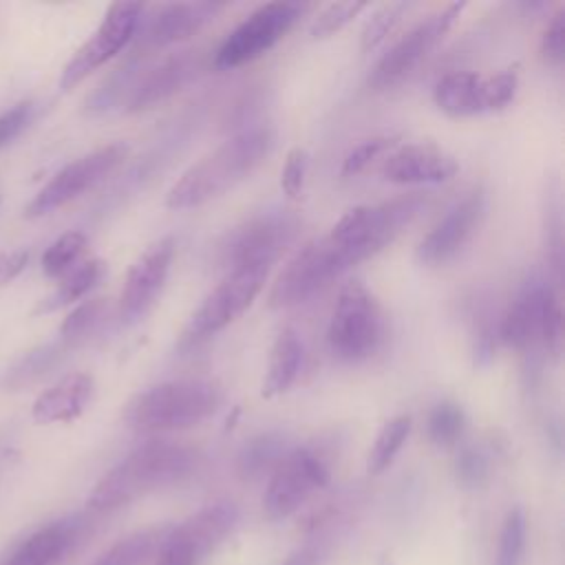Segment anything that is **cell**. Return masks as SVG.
I'll return each instance as SVG.
<instances>
[{
    "label": "cell",
    "mask_w": 565,
    "mask_h": 565,
    "mask_svg": "<svg viewBox=\"0 0 565 565\" xmlns=\"http://www.w3.org/2000/svg\"><path fill=\"white\" fill-rule=\"evenodd\" d=\"M274 139L269 126H249L234 132L183 170L166 194V207L188 210L223 196L265 161Z\"/></svg>",
    "instance_id": "1"
},
{
    "label": "cell",
    "mask_w": 565,
    "mask_h": 565,
    "mask_svg": "<svg viewBox=\"0 0 565 565\" xmlns=\"http://www.w3.org/2000/svg\"><path fill=\"white\" fill-rule=\"evenodd\" d=\"M199 463L201 452L194 446L172 439H150L95 483L88 505L97 512L117 510L137 497L188 479Z\"/></svg>",
    "instance_id": "2"
},
{
    "label": "cell",
    "mask_w": 565,
    "mask_h": 565,
    "mask_svg": "<svg viewBox=\"0 0 565 565\" xmlns=\"http://www.w3.org/2000/svg\"><path fill=\"white\" fill-rule=\"evenodd\" d=\"M223 397V386L212 377H177L135 395L124 419L139 433L183 430L212 417Z\"/></svg>",
    "instance_id": "3"
},
{
    "label": "cell",
    "mask_w": 565,
    "mask_h": 565,
    "mask_svg": "<svg viewBox=\"0 0 565 565\" xmlns=\"http://www.w3.org/2000/svg\"><path fill=\"white\" fill-rule=\"evenodd\" d=\"M386 340V316L375 294L360 280H349L333 305L327 347L340 362H364Z\"/></svg>",
    "instance_id": "4"
},
{
    "label": "cell",
    "mask_w": 565,
    "mask_h": 565,
    "mask_svg": "<svg viewBox=\"0 0 565 565\" xmlns=\"http://www.w3.org/2000/svg\"><path fill=\"white\" fill-rule=\"evenodd\" d=\"M499 338L516 351L541 344L547 353L558 355L563 342V309L556 289L543 276L532 274L523 280L501 318Z\"/></svg>",
    "instance_id": "5"
},
{
    "label": "cell",
    "mask_w": 565,
    "mask_h": 565,
    "mask_svg": "<svg viewBox=\"0 0 565 565\" xmlns=\"http://www.w3.org/2000/svg\"><path fill=\"white\" fill-rule=\"evenodd\" d=\"M355 260L342 249L329 234L307 241L298 252L282 265L280 274L269 289V307L287 309L307 302L342 274H347Z\"/></svg>",
    "instance_id": "6"
},
{
    "label": "cell",
    "mask_w": 565,
    "mask_h": 565,
    "mask_svg": "<svg viewBox=\"0 0 565 565\" xmlns=\"http://www.w3.org/2000/svg\"><path fill=\"white\" fill-rule=\"evenodd\" d=\"M424 203V196L408 194L384 203L355 205L335 221L329 236L347 249L358 265L386 247L408 223H413Z\"/></svg>",
    "instance_id": "7"
},
{
    "label": "cell",
    "mask_w": 565,
    "mask_h": 565,
    "mask_svg": "<svg viewBox=\"0 0 565 565\" xmlns=\"http://www.w3.org/2000/svg\"><path fill=\"white\" fill-rule=\"evenodd\" d=\"M269 269L271 267L263 265L227 269L223 280L203 298V302L190 316L181 335V344L194 347L232 324L260 294Z\"/></svg>",
    "instance_id": "8"
},
{
    "label": "cell",
    "mask_w": 565,
    "mask_h": 565,
    "mask_svg": "<svg viewBox=\"0 0 565 565\" xmlns=\"http://www.w3.org/2000/svg\"><path fill=\"white\" fill-rule=\"evenodd\" d=\"M331 479L329 459L316 446H294L267 477L263 512L280 521L300 510Z\"/></svg>",
    "instance_id": "9"
},
{
    "label": "cell",
    "mask_w": 565,
    "mask_h": 565,
    "mask_svg": "<svg viewBox=\"0 0 565 565\" xmlns=\"http://www.w3.org/2000/svg\"><path fill=\"white\" fill-rule=\"evenodd\" d=\"M463 2H450L439 7L437 11L422 18L413 24L399 40H395L373 64L369 73V88L386 90L408 77L446 38L459 13L463 11Z\"/></svg>",
    "instance_id": "10"
},
{
    "label": "cell",
    "mask_w": 565,
    "mask_h": 565,
    "mask_svg": "<svg viewBox=\"0 0 565 565\" xmlns=\"http://www.w3.org/2000/svg\"><path fill=\"white\" fill-rule=\"evenodd\" d=\"M298 2H265L243 18L214 51L216 68H236L249 64L276 46L296 20L307 11Z\"/></svg>",
    "instance_id": "11"
},
{
    "label": "cell",
    "mask_w": 565,
    "mask_h": 565,
    "mask_svg": "<svg viewBox=\"0 0 565 565\" xmlns=\"http://www.w3.org/2000/svg\"><path fill=\"white\" fill-rule=\"evenodd\" d=\"M300 225V218L289 210H271L247 218L227 234L221 247L225 269L245 265L271 267L296 241Z\"/></svg>",
    "instance_id": "12"
},
{
    "label": "cell",
    "mask_w": 565,
    "mask_h": 565,
    "mask_svg": "<svg viewBox=\"0 0 565 565\" xmlns=\"http://www.w3.org/2000/svg\"><path fill=\"white\" fill-rule=\"evenodd\" d=\"M519 75L512 68L499 73L452 71L441 75L433 86V102L452 117H472L494 113L514 102Z\"/></svg>",
    "instance_id": "13"
},
{
    "label": "cell",
    "mask_w": 565,
    "mask_h": 565,
    "mask_svg": "<svg viewBox=\"0 0 565 565\" xmlns=\"http://www.w3.org/2000/svg\"><path fill=\"white\" fill-rule=\"evenodd\" d=\"M126 154H128V146L121 141H115L66 163L33 196V201L26 207V216H44L75 201L77 196L95 188L99 181H104L126 159Z\"/></svg>",
    "instance_id": "14"
},
{
    "label": "cell",
    "mask_w": 565,
    "mask_h": 565,
    "mask_svg": "<svg viewBox=\"0 0 565 565\" xmlns=\"http://www.w3.org/2000/svg\"><path fill=\"white\" fill-rule=\"evenodd\" d=\"M141 2H115L106 9L102 24L95 33L77 49V53L68 60L62 71L60 86L64 90L79 84L93 71L113 60L137 33V26L143 15Z\"/></svg>",
    "instance_id": "15"
},
{
    "label": "cell",
    "mask_w": 565,
    "mask_h": 565,
    "mask_svg": "<svg viewBox=\"0 0 565 565\" xmlns=\"http://www.w3.org/2000/svg\"><path fill=\"white\" fill-rule=\"evenodd\" d=\"M486 216V192L483 188H472L457 203H452L446 214L428 230V234L417 245V260L428 267H439L450 263L479 232Z\"/></svg>",
    "instance_id": "16"
},
{
    "label": "cell",
    "mask_w": 565,
    "mask_h": 565,
    "mask_svg": "<svg viewBox=\"0 0 565 565\" xmlns=\"http://www.w3.org/2000/svg\"><path fill=\"white\" fill-rule=\"evenodd\" d=\"M174 247V236H161L130 265L119 294V318L124 324L139 322L157 302L170 274Z\"/></svg>",
    "instance_id": "17"
},
{
    "label": "cell",
    "mask_w": 565,
    "mask_h": 565,
    "mask_svg": "<svg viewBox=\"0 0 565 565\" xmlns=\"http://www.w3.org/2000/svg\"><path fill=\"white\" fill-rule=\"evenodd\" d=\"M201 68V57L196 51L185 49L170 53L161 60H157L150 66H139L137 75L132 77L126 97L121 106L128 113H139L146 108H152L166 99H170L174 93H179L185 84L194 79V75Z\"/></svg>",
    "instance_id": "18"
},
{
    "label": "cell",
    "mask_w": 565,
    "mask_h": 565,
    "mask_svg": "<svg viewBox=\"0 0 565 565\" xmlns=\"http://www.w3.org/2000/svg\"><path fill=\"white\" fill-rule=\"evenodd\" d=\"M225 4L218 2H170L157 7L148 18L141 15L135 53H150L170 44H177L194 35L205 22H210Z\"/></svg>",
    "instance_id": "19"
},
{
    "label": "cell",
    "mask_w": 565,
    "mask_h": 565,
    "mask_svg": "<svg viewBox=\"0 0 565 565\" xmlns=\"http://www.w3.org/2000/svg\"><path fill=\"white\" fill-rule=\"evenodd\" d=\"M382 179L397 185L444 183L459 172V161L435 143H406L382 159Z\"/></svg>",
    "instance_id": "20"
},
{
    "label": "cell",
    "mask_w": 565,
    "mask_h": 565,
    "mask_svg": "<svg viewBox=\"0 0 565 565\" xmlns=\"http://www.w3.org/2000/svg\"><path fill=\"white\" fill-rule=\"evenodd\" d=\"M86 521L64 516L29 534L0 565H57L68 550L82 539Z\"/></svg>",
    "instance_id": "21"
},
{
    "label": "cell",
    "mask_w": 565,
    "mask_h": 565,
    "mask_svg": "<svg viewBox=\"0 0 565 565\" xmlns=\"http://www.w3.org/2000/svg\"><path fill=\"white\" fill-rule=\"evenodd\" d=\"M241 512L232 501H214L183 523L172 525V534L192 552L201 563L210 552H214L236 527Z\"/></svg>",
    "instance_id": "22"
},
{
    "label": "cell",
    "mask_w": 565,
    "mask_h": 565,
    "mask_svg": "<svg viewBox=\"0 0 565 565\" xmlns=\"http://www.w3.org/2000/svg\"><path fill=\"white\" fill-rule=\"evenodd\" d=\"M93 377L88 373L75 371L57 380L44 393L38 395L33 402V419L40 424H55V422H73L84 413L93 397Z\"/></svg>",
    "instance_id": "23"
},
{
    "label": "cell",
    "mask_w": 565,
    "mask_h": 565,
    "mask_svg": "<svg viewBox=\"0 0 565 565\" xmlns=\"http://www.w3.org/2000/svg\"><path fill=\"white\" fill-rule=\"evenodd\" d=\"M302 366V340L296 329L285 327L269 351L267 373L263 380V397H276L294 386Z\"/></svg>",
    "instance_id": "24"
},
{
    "label": "cell",
    "mask_w": 565,
    "mask_h": 565,
    "mask_svg": "<svg viewBox=\"0 0 565 565\" xmlns=\"http://www.w3.org/2000/svg\"><path fill=\"white\" fill-rule=\"evenodd\" d=\"M287 437L280 433H263L243 444L236 455V472L243 481H258L269 477L280 459L289 452Z\"/></svg>",
    "instance_id": "25"
},
{
    "label": "cell",
    "mask_w": 565,
    "mask_h": 565,
    "mask_svg": "<svg viewBox=\"0 0 565 565\" xmlns=\"http://www.w3.org/2000/svg\"><path fill=\"white\" fill-rule=\"evenodd\" d=\"M170 525L137 530L117 543H113L93 565H143L154 552H159Z\"/></svg>",
    "instance_id": "26"
},
{
    "label": "cell",
    "mask_w": 565,
    "mask_h": 565,
    "mask_svg": "<svg viewBox=\"0 0 565 565\" xmlns=\"http://www.w3.org/2000/svg\"><path fill=\"white\" fill-rule=\"evenodd\" d=\"M104 271H106V263L102 258L82 260L79 265H75L71 271L62 276L55 291L42 300L38 311H55L64 305H71L84 298L93 287L99 285V280L104 278Z\"/></svg>",
    "instance_id": "27"
},
{
    "label": "cell",
    "mask_w": 565,
    "mask_h": 565,
    "mask_svg": "<svg viewBox=\"0 0 565 565\" xmlns=\"http://www.w3.org/2000/svg\"><path fill=\"white\" fill-rule=\"evenodd\" d=\"M68 347H64L60 340L38 347L33 351H29L26 355H22L2 377V386L9 391H18L24 388L33 382H38L40 377H44L53 366H57V362L62 360L64 351Z\"/></svg>",
    "instance_id": "28"
},
{
    "label": "cell",
    "mask_w": 565,
    "mask_h": 565,
    "mask_svg": "<svg viewBox=\"0 0 565 565\" xmlns=\"http://www.w3.org/2000/svg\"><path fill=\"white\" fill-rule=\"evenodd\" d=\"M411 417L408 415H395L388 422L382 424L380 433L375 435V441L366 457V470L369 475H382L388 470V466L395 461L397 452L406 444L411 435Z\"/></svg>",
    "instance_id": "29"
},
{
    "label": "cell",
    "mask_w": 565,
    "mask_h": 565,
    "mask_svg": "<svg viewBox=\"0 0 565 565\" xmlns=\"http://www.w3.org/2000/svg\"><path fill=\"white\" fill-rule=\"evenodd\" d=\"M88 249V238L84 232H66L60 238H55L46 252L42 254V269L46 276H64L75 265L84 260V254Z\"/></svg>",
    "instance_id": "30"
},
{
    "label": "cell",
    "mask_w": 565,
    "mask_h": 565,
    "mask_svg": "<svg viewBox=\"0 0 565 565\" xmlns=\"http://www.w3.org/2000/svg\"><path fill=\"white\" fill-rule=\"evenodd\" d=\"M466 428L463 408L455 402H439L430 408L426 419V435L439 448L455 446Z\"/></svg>",
    "instance_id": "31"
},
{
    "label": "cell",
    "mask_w": 565,
    "mask_h": 565,
    "mask_svg": "<svg viewBox=\"0 0 565 565\" xmlns=\"http://www.w3.org/2000/svg\"><path fill=\"white\" fill-rule=\"evenodd\" d=\"M106 307L108 305L104 298H93L75 307L60 327V342L64 347H75L84 342L102 324L106 316Z\"/></svg>",
    "instance_id": "32"
},
{
    "label": "cell",
    "mask_w": 565,
    "mask_h": 565,
    "mask_svg": "<svg viewBox=\"0 0 565 565\" xmlns=\"http://www.w3.org/2000/svg\"><path fill=\"white\" fill-rule=\"evenodd\" d=\"M523 550H525V516L521 508H510L501 523L494 565H521Z\"/></svg>",
    "instance_id": "33"
},
{
    "label": "cell",
    "mask_w": 565,
    "mask_h": 565,
    "mask_svg": "<svg viewBox=\"0 0 565 565\" xmlns=\"http://www.w3.org/2000/svg\"><path fill=\"white\" fill-rule=\"evenodd\" d=\"M397 141L399 139L395 135H375L360 141L344 154L342 174L351 177V174L364 172L371 163H375L377 159H384L393 148H397Z\"/></svg>",
    "instance_id": "34"
},
{
    "label": "cell",
    "mask_w": 565,
    "mask_h": 565,
    "mask_svg": "<svg viewBox=\"0 0 565 565\" xmlns=\"http://www.w3.org/2000/svg\"><path fill=\"white\" fill-rule=\"evenodd\" d=\"M404 11H408L406 2H388V4H382L377 11H373V15L366 20L360 35L362 51H373L393 31V26L399 22Z\"/></svg>",
    "instance_id": "35"
},
{
    "label": "cell",
    "mask_w": 565,
    "mask_h": 565,
    "mask_svg": "<svg viewBox=\"0 0 565 565\" xmlns=\"http://www.w3.org/2000/svg\"><path fill=\"white\" fill-rule=\"evenodd\" d=\"M366 2H331L318 11V15L311 20L309 33L313 38H327L335 31H340L344 24H349L360 11H364Z\"/></svg>",
    "instance_id": "36"
},
{
    "label": "cell",
    "mask_w": 565,
    "mask_h": 565,
    "mask_svg": "<svg viewBox=\"0 0 565 565\" xmlns=\"http://www.w3.org/2000/svg\"><path fill=\"white\" fill-rule=\"evenodd\" d=\"M457 481L463 488H481L490 477V461L479 448H463L455 461Z\"/></svg>",
    "instance_id": "37"
},
{
    "label": "cell",
    "mask_w": 565,
    "mask_h": 565,
    "mask_svg": "<svg viewBox=\"0 0 565 565\" xmlns=\"http://www.w3.org/2000/svg\"><path fill=\"white\" fill-rule=\"evenodd\" d=\"M541 55L547 64L561 66L565 57V9H558L543 29Z\"/></svg>",
    "instance_id": "38"
},
{
    "label": "cell",
    "mask_w": 565,
    "mask_h": 565,
    "mask_svg": "<svg viewBox=\"0 0 565 565\" xmlns=\"http://www.w3.org/2000/svg\"><path fill=\"white\" fill-rule=\"evenodd\" d=\"M307 150L296 146L287 152L285 157V166L280 170V188L289 199H296L302 192L305 185V177H307Z\"/></svg>",
    "instance_id": "39"
},
{
    "label": "cell",
    "mask_w": 565,
    "mask_h": 565,
    "mask_svg": "<svg viewBox=\"0 0 565 565\" xmlns=\"http://www.w3.org/2000/svg\"><path fill=\"white\" fill-rule=\"evenodd\" d=\"M33 117H35V104L29 99L4 110L0 115V148H4L15 137H20L24 128L33 121Z\"/></svg>",
    "instance_id": "40"
},
{
    "label": "cell",
    "mask_w": 565,
    "mask_h": 565,
    "mask_svg": "<svg viewBox=\"0 0 565 565\" xmlns=\"http://www.w3.org/2000/svg\"><path fill=\"white\" fill-rule=\"evenodd\" d=\"M26 260H29V254L22 249L0 252V287L11 282L26 267Z\"/></svg>",
    "instance_id": "41"
},
{
    "label": "cell",
    "mask_w": 565,
    "mask_h": 565,
    "mask_svg": "<svg viewBox=\"0 0 565 565\" xmlns=\"http://www.w3.org/2000/svg\"><path fill=\"white\" fill-rule=\"evenodd\" d=\"M324 554V550H322V545L320 543H305L302 547H298V550H294L287 558H285V563L282 565H320L322 563V556Z\"/></svg>",
    "instance_id": "42"
}]
</instances>
